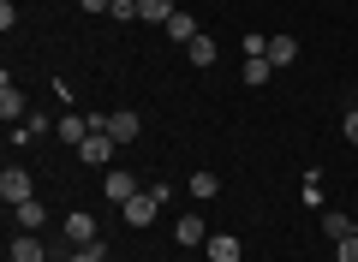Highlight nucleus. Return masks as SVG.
<instances>
[{
    "label": "nucleus",
    "mask_w": 358,
    "mask_h": 262,
    "mask_svg": "<svg viewBox=\"0 0 358 262\" xmlns=\"http://www.w3.org/2000/svg\"><path fill=\"white\" fill-rule=\"evenodd\" d=\"M167 197H173V191H167L162 179H150V185H143L131 203H120V214H126V226H150V221H155V209H162Z\"/></svg>",
    "instance_id": "f257e3e1"
},
{
    "label": "nucleus",
    "mask_w": 358,
    "mask_h": 262,
    "mask_svg": "<svg viewBox=\"0 0 358 262\" xmlns=\"http://www.w3.org/2000/svg\"><path fill=\"white\" fill-rule=\"evenodd\" d=\"M96 131H108L114 143H131L143 125H138V113H131V108H120V113H108V119H96Z\"/></svg>",
    "instance_id": "f03ea898"
},
{
    "label": "nucleus",
    "mask_w": 358,
    "mask_h": 262,
    "mask_svg": "<svg viewBox=\"0 0 358 262\" xmlns=\"http://www.w3.org/2000/svg\"><path fill=\"white\" fill-rule=\"evenodd\" d=\"M0 203H6V209L30 203V173L24 167H6V173H0Z\"/></svg>",
    "instance_id": "7ed1b4c3"
},
{
    "label": "nucleus",
    "mask_w": 358,
    "mask_h": 262,
    "mask_svg": "<svg viewBox=\"0 0 358 262\" xmlns=\"http://www.w3.org/2000/svg\"><path fill=\"white\" fill-rule=\"evenodd\" d=\"M60 233L72 238V250H78V245H96V214H90V209H72V214L60 221Z\"/></svg>",
    "instance_id": "20e7f679"
},
{
    "label": "nucleus",
    "mask_w": 358,
    "mask_h": 262,
    "mask_svg": "<svg viewBox=\"0 0 358 262\" xmlns=\"http://www.w3.org/2000/svg\"><path fill=\"white\" fill-rule=\"evenodd\" d=\"M0 119H6V125H24V119H30V108H24V89H18L13 78L0 84Z\"/></svg>",
    "instance_id": "39448f33"
},
{
    "label": "nucleus",
    "mask_w": 358,
    "mask_h": 262,
    "mask_svg": "<svg viewBox=\"0 0 358 262\" xmlns=\"http://www.w3.org/2000/svg\"><path fill=\"white\" fill-rule=\"evenodd\" d=\"M114 150H120V143L108 138V131H90L84 150H78V161H84V167H108V155H114Z\"/></svg>",
    "instance_id": "423d86ee"
},
{
    "label": "nucleus",
    "mask_w": 358,
    "mask_h": 262,
    "mask_svg": "<svg viewBox=\"0 0 358 262\" xmlns=\"http://www.w3.org/2000/svg\"><path fill=\"white\" fill-rule=\"evenodd\" d=\"M102 191H108V203H131V197H138V179H131L126 167H108Z\"/></svg>",
    "instance_id": "0eeeda50"
},
{
    "label": "nucleus",
    "mask_w": 358,
    "mask_h": 262,
    "mask_svg": "<svg viewBox=\"0 0 358 262\" xmlns=\"http://www.w3.org/2000/svg\"><path fill=\"white\" fill-rule=\"evenodd\" d=\"M6 262H54V256L42 250V238H36V233H18V238H13V250H6Z\"/></svg>",
    "instance_id": "6e6552de"
},
{
    "label": "nucleus",
    "mask_w": 358,
    "mask_h": 262,
    "mask_svg": "<svg viewBox=\"0 0 358 262\" xmlns=\"http://www.w3.org/2000/svg\"><path fill=\"white\" fill-rule=\"evenodd\" d=\"M96 131V119H84V113H60V143H72V150H84V138Z\"/></svg>",
    "instance_id": "1a4fd4ad"
},
{
    "label": "nucleus",
    "mask_w": 358,
    "mask_h": 262,
    "mask_svg": "<svg viewBox=\"0 0 358 262\" xmlns=\"http://www.w3.org/2000/svg\"><path fill=\"white\" fill-rule=\"evenodd\" d=\"M173 238H179V245H209V233H203V214H185V221H173Z\"/></svg>",
    "instance_id": "9d476101"
},
{
    "label": "nucleus",
    "mask_w": 358,
    "mask_h": 262,
    "mask_svg": "<svg viewBox=\"0 0 358 262\" xmlns=\"http://www.w3.org/2000/svg\"><path fill=\"white\" fill-rule=\"evenodd\" d=\"M209 262H239V238H233V233H209Z\"/></svg>",
    "instance_id": "9b49d317"
},
{
    "label": "nucleus",
    "mask_w": 358,
    "mask_h": 262,
    "mask_svg": "<svg viewBox=\"0 0 358 262\" xmlns=\"http://www.w3.org/2000/svg\"><path fill=\"white\" fill-rule=\"evenodd\" d=\"M13 221L24 226V233H36V226H48V209H42V203L30 197V203H18V209H13Z\"/></svg>",
    "instance_id": "f8f14e48"
},
{
    "label": "nucleus",
    "mask_w": 358,
    "mask_h": 262,
    "mask_svg": "<svg viewBox=\"0 0 358 262\" xmlns=\"http://www.w3.org/2000/svg\"><path fill=\"white\" fill-rule=\"evenodd\" d=\"M299 60V42L293 36H268V66H293Z\"/></svg>",
    "instance_id": "ddd939ff"
},
{
    "label": "nucleus",
    "mask_w": 358,
    "mask_h": 262,
    "mask_svg": "<svg viewBox=\"0 0 358 262\" xmlns=\"http://www.w3.org/2000/svg\"><path fill=\"white\" fill-rule=\"evenodd\" d=\"M162 30H167L173 42H197V18H192V13H173V18H167Z\"/></svg>",
    "instance_id": "4468645a"
},
{
    "label": "nucleus",
    "mask_w": 358,
    "mask_h": 262,
    "mask_svg": "<svg viewBox=\"0 0 358 262\" xmlns=\"http://www.w3.org/2000/svg\"><path fill=\"white\" fill-rule=\"evenodd\" d=\"M185 54H192V66H203V72H209V66H215V36H197V42H185Z\"/></svg>",
    "instance_id": "2eb2a0df"
},
{
    "label": "nucleus",
    "mask_w": 358,
    "mask_h": 262,
    "mask_svg": "<svg viewBox=\"0 0 358 262\" xmlns=\"http://www.w3.org/2000/svg\"><path fill=\"white\" fill-rule=\"evenodd\" d=\"M173 13H179L173 0H138V18H150V24H167Z\"/></svg>",
    "instance_id": "dca6fc26"
},
{
    "label": "nucleus",
    "mask_w": 358,
    "mask_h": 262,
    "mask_svg": "<svg viewBox=\"0 0 358 262\" xmlns=\"http://www.w3.org/2000/svg\"><path fill=\"white\" fill-rule=\"evenodd\" d=\"M185 191H192L197 203H209V197L221 191V179H215V173H192V179H185Z\"/></svg>",
    "instance_id": "f3484780"
},
{
    "label": "nucleus",
    "mask_w": 358,
    "mask_h": 262,
    "mask_svg": "<svg viewBox=\"0 0 358 262\" xmlns=\"http://www.w3.org/2000/svg\"><path fill=\"white\" fill-rule=\"evenodd\" d=\"M322 233H329V245H341V238H352V221H346V214H322Z\"/></svg>",
    "instance_id": "a211bd4d"
},
{
    "label": "nucleus",
    "mask_w": 358,
    "mask_h": 262,
    "mask_svg": "<svg viewBox=\"0 0 358 262\" xmlns=\"http://www.w3.org/2000/svg\"><path fill=\"white\" fill-rule=\"evenodd\" d=\"M268 78H275V66H268V54H263V60H245V84H268Z\"/></svg>",
    "instance_id": "6ab92c4d"
},
{
    "label": "nucleus",
    "mask_w": 358,
    "mask_h": 262,
    "mask_svg": "<svg viewBox=\"0 0 358 262\" xmlns=\"http://www.w3.org/2000/svg\"><path fill=\"white\" fill-rule=\"evenodd\" d=\"M66 262H108V250H102V245H78Z\"/></svg>",
    "instance_id": "aec40b11"
},
{
    "label": "nucleus",
    "mask_w": 358,
    "mask_h": 262,
    "mask_svg": "<svg viewBox=\"0 0 358 262\" xmlns=\"http://www.w3.org/2000/svg\"><path fill=\"white\" fill-rule=\"evenodd\" d=\"M334 262H358V233H352V238H341V245H334Z\"/></svg>",
    "instance_id": "412c9836"
},
{
    "label": "nucleus",
    "mask_w": 358,
    "mask_h": 262,
    "mask_svg": "<svg viewBox=\"0 0 358 262\" xmlns=\"http://www.w3.org/2000/svg\"><path fill=\"white\" fill-rule=\"evenodd\" d=\"M305 203H310V209L322 203V173H305Z\"/></svg>",
    "instance_id": "4be33fe9"
},
{
    "label": "nucleus",
    "mask_w": 358,
    "mask_h": 262,
    "mask_svg": "<svg viewBox=\"0 0 358 262\" xmlns=\"http://www.w3.org/2000/svg\"><path fill=\"white\" fill-rule=\"evenodd\" d=\"M108 18H120V24H126V18H138V0H114V6H108Z\"/></svg>",
    "instance_id": "5701e85b"
},
{
    "label": "nucleus",
    "mask_w": 358,
    "mask_h": 262,
    "mask_svg": "<svg viewBox=\"0 0 358 262\" xmlns=\"http://www.w3.org/2000/svg\"><path fill=\"white\" fill-rule=\"evenodd\" d=\"M346 143H358V108L346 113Z\"/></svg>",
    "instance_id": "b1692460"
},
{
    "label": "nucleus",
    "mask_w": 358,
    "mask_h": 262,
    "mask_svg": "<svg viewBox=\"0 0 358 262\" xmlns=\"http://www.w3.org/2000/svg\"><path fill=\"white\" fill-rule=\"evenodd\" d=\"M78 6H84V13H108V6H114V0H78Z\"/></svg>",
    "instance_id": "393cba45"
}]
</instances>
